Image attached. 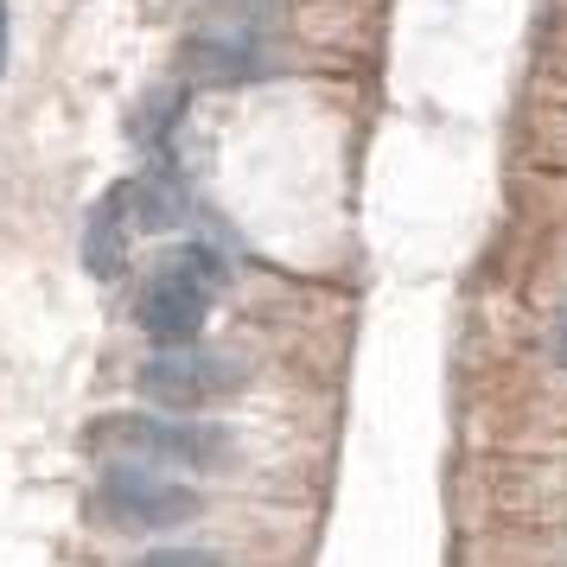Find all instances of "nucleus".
<instances>
[{"label":"nucleus","instance_id":"obj_7","mask_svg":"<svg viewBox=\"0 0 567 567\" xmlns=\"http://www.w3.org/2000/svg\"><path fill=\"white\" fill-rule=\"evenodd\" d=\"M134 567H224L210 548H147Z\"/></svg>","mask_w":567,"mask_h":567},{"label":"nucleus","instance_id":"obj_2","mask_svg":"<svg viewBox=\"0 0 567 567\" xmlns=\"http://www.w3.org/2000/svg\"><path fill=\"white\" fill-rule=\"evenodd\" d=\"M217 293H224V261L217 249H173V256L159 261V275L141 287V332L154 338V344H192V338L205 332L210 307H217Z\"/></svg>","mask_w":567,"mask_h":567},{"label":"nucleus","instance_id":"obj_4","mask_svg":"<svg viewBox=\"0 0 567 567\" xmlns=\"http://www.w3.org/2000/svg\"><path fill=\"white\" fill-rule=\"evenodd\" d=\"M96 516L109 529H179L198 516V491L154 465H109L96 478Z\"/></svg>","mask_w":567,"mask_h":567},{"label":"nucleus","instance_id":"obj_9","mask_svg":"<svg viewBox=\"0 0 567 567\" xmlns=\"http://www.w3.org/2000/svg\"><path fill=\"white\" fill-rule=\"evenodd\" d=\"M0 71H7V0H0Z\"/></svg>","mask_w":567,"mask_h":567},{"label":"nucleus","instance_id":"obj_1","mask_svg":"<svg viewBox=\"0 0 567 567\" xmlns=\"http://www.w3.org/2000/svg\"><path fill=\"white\" fill-rule=\"evenodd\" d=\"M90 446L115 465H179V472H210L230 460V434L198 414H109L90 427Z\"/></svg>","mask_w":567,"mask_h":567},{"label":"nucleus","instance_id":"obj_3","mask_svg":"<svg viewBox=\"0 0 567 567\" xmlns=\"http://www.w3.org/2000/svg\"><path fill=\"white\" fill-rule=\"evenodd\" d=\"M249 377V363L224 358V351H198V344H166L134 370V389L154 402V409H210L236 395Z\"/></svg>","mask_w":567,"mask_h":567},{"label":"nucleus","instance_id":"obj_5","mask_svg":"<svg viewBox=\"0 0 567 567\" xmlns=\"http://www.w3.org/2000/svg\"><path fill=\"white\" fill-rule=\"evenodd\" d=\"M268 58H275L268 20H243V13L205 7V20L185 39V78L192 83H249L268 71Z\"/></svg>","mask_w":567,"mask_h":567},{"label":"nucleus","instance_id":"obj_6","mask_svg":"<svg viewBox=\"0 0 567 567\" xmlns=\"http://www.w3.org/2000/svg\"><path fill=\"white\" fill-rule=\"evenodd\" d=\"M128 192H109L103 210L90 217V230H83V268L90 275H122V261H128Z\"/></svg>","mask_w":567,"mask_h":567},{"label":"nucleus","instance_id":"obj_8","mask_svg":"<svg viewBox=\"0 0 567 567\" xmlns=\"http://www.w3.org/2000/svg\"><path fill=\"white\" fill-rule=\"evenodd\" d=\"M173 103H179V90H159L154 103H147L154 115H141V122H134V134H159V128H173V122H179V109H173Z\"/></svg>","mask_w":567,"mask_h":567}]
</instances>
